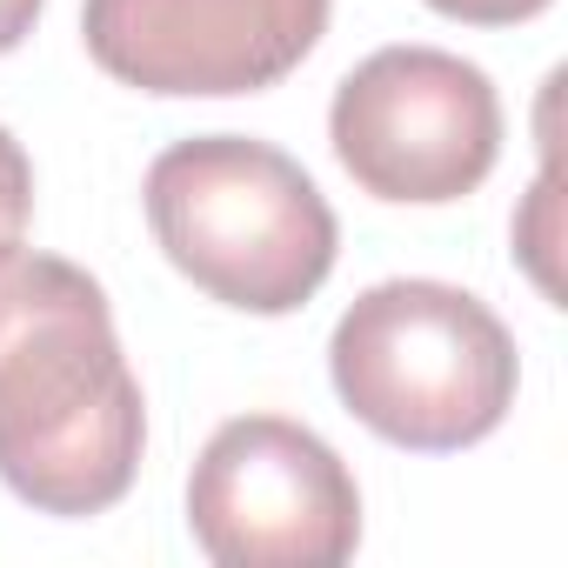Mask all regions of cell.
Returning <instances> with one entry per match:
<instances>
[{"label": "cell", "mask_w": 568, "mask_h": 568, "mask_svg": "<svg viewBox=\"0 0 568 568\" xmlns=\"http://www.w3.org/2000/svg\"><path fill=\"white\" fill-rule=\"evenodd\" d=\"M148 402L101 281L0 247V481L41 515H101L134 488Z\"/></svg>", "instance_id": "cell-1"}, {"label": "cell", "mask_w": 568, "mask_h": 568, "mask_svg": "<svg viewBox=\"0 0 568 568\" xmlns=\"http://www.w3.org/2000/svg\"><path fill=\"white\" fill-rule=\"evenodd\" d=\"M148 227L207 302L295 315L328 281L342 227L322 187L267 141L194 134L148 168Z\"/></svg>", "instance_id": "cell-2"}, {"label": "cell", "mask_w": 568, "mask_h": 568, "mask_svg": "<svg viewBox=\"0 0 568 568\" xmlns=\"http://www.w3.org/2000/svg\"><path fill=\"white\" fill-rule=\"evenodd\" d=\"M335 395L395 448L448 455L488 442L515 408V335L448 281H382L355 295L328 342Z\"/></svg>", "instance_id": "cell-3"}, {"label": "cell", "mask_w": 568, "mask_h": 568, "mask_svg": "<svg viewBox=\"0 0 568 568\" xmlns=\"http://www.w3.org/2000/svg\"><path fill=\"white\" fill-rule=\"evenodd\" d=\"M187 528L221 568H335L362 541V488L315 428L234 415L187 475Z\"/></svg>", "instance_id": "cell-4"}, {"label": "cell", "mask_w": 568, "mask_h": 568, "mask_svg": "<svg viewBox=\"0 0 568 568\" xmlns=\"http://www.w3.org/2000/svg\"><path fill=\"white\" fill-rule=\"evenodd\" d=\"M328 141L362 194L442 207L488 181L501 154V101L462 54L382 48L335 88Z\"/></svg>", "instance_id": "cell-5"}, {"label": "cell", "mask_w": 568, "mask_h": 568, "mask_svg": "<svg viewBox=\"0 0 568 568\" xmlns=\"http://www.w3.org/2000/svg\"><path fill=\"white\" fill-rule=\"evenodd\" d=\"M335 0H88L81 41L141 94H261L328 34Z\"/></svg>", "instance_id": "cell-6"}, {"label": "cell", "mask_w": 568, "mask_h": 568, "mask_svg": "<svg viewBox=\"0 0 568 568\" xmlns=\"http://www.w3.org/2000/svg\"><path fill=\"white\" fill-rule=\"evenodd\" d=\"M28 214H34V161L21 154V141L8 128H0V247L21 241Z\"/></svg>", "instance_id": "cell-7"}, {"label": "cell", "mask_w": 568, "mask_h": 568, "mask_svg": "<svg viewBox=\"0 0 568 568\" xmlns=\"http://www.w3.org/2000/svg\"><path fill=\"white\" fill-rule=\"evenodd\" d=\"M428 8L468 28H515V21H535L548 0H428Z\"/></svg>", "instance_id": "cell-8"}, {"label": "cell", "mask_w": 568, "mask_h": 568, "mask_svg": "<svg viewBox=\"0 0 568 568\" xmlns=\"http://www.w3.org/2000/svg\"><path fill=\"white\" fill-rule=\"evenodd\" d=\"M41 8H48V0H0V54H14V48L34 34Z\"/></svg>", "instance_id": "cell-9"}]
</instances>
